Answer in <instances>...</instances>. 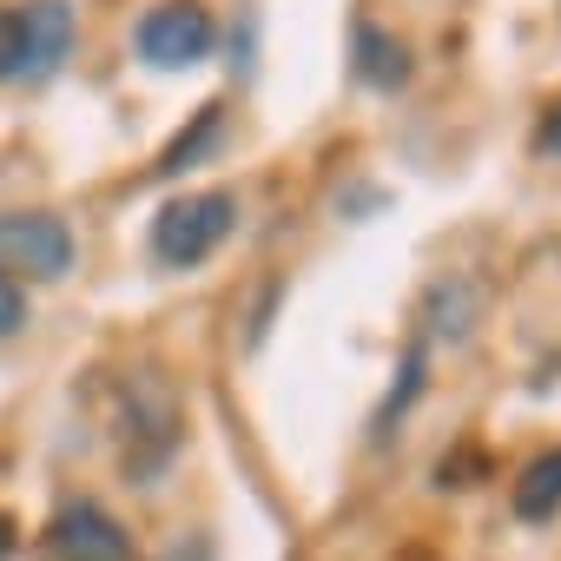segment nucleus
I'll list each match as a JSON object with an SVG mask.
<instances>
[{
  "label": "nucleus",
  "instance_id": "1",
  "mask_svg": "<svg viewBox=\"0 0 561 561\" xmlns=\"http://www.w3.org/2000/svg\"><path fill=\"white\" fill-rule=\"evenodd\" d=\"M231 231H238V192L231 185H205V192H185V198L159 205V218H152V257L172 264V271H192Z\"/></svg>",
  "mask_w": 561,
  "mask_h": 561
},
{
  "label": "nucleus",
  "instance_id": "2",
  "mask_svg": "<svg viewBox=\"0 0 561 561\" xmlns=\"http://www.w3.org/2000/svg\"><path fill=\"white\" fill-rule=\"evenodd\" d=\"M133 47H139L146 67H159V73H185V67H198V60L218 47V21L198 8V0H159V8L139 14Z\"/></svg>",
  "mask_w": 561,
  "mask_h": 561
},
{
  "label": "nucleus",
  "instance_id": "3",
  "mask_svg": "<svg viewBox=\"0 0 561 561\" xmlns=\"http://www.w3.org/2000/svg\"><path fill=\"white\" fill-rule=\"evenodd\" d=\"M179 430H185L179 397H172L159 377H133V383H126V469H133V476L165 469L172 449H179Z\"/></svg>",
  "mask_w": 561,
  "mask_h": 561
},
{
  "label": "nucleus",
  "instance_id": "4",
  "mask_svg": "<svg viewBox=\"0 0 561 561\" xmlns=\"http://www.w3.org/2000/svg\"><path fill=\"white\" fill-rule=\"evenodd\" d=\"M0 271H27L41 285L73 271V231L54 211H0Z\"/></svg>",
  "mask_w": 561,
  "mask_h": 561
},
{
  "label": "nucleus",
  "instance_id": "5",
  "mask_svg": "<svg viewBox=\"0 0 561 561\" xmlns=\"http://www.w3.org/2000/svg\"><path fill=\"white\" fill-rule=\"evenodd\" d=\"M47 554L54 561H133V535L119 528V515H106L100 502H60L47 522Z\"/></svg>",
  "mask_w": 561,
  "mask_h": 561
},
{
  "label": "nucleus",
  "instance_id": "6",
  "mask_svg": "<svg viewBox=\"0 0 561 561\" xmlns=\"http://www.w3.org/2000/svg\"><path fill=\"white\" fill-rule=\"evenodd\" d=\"M21 14H27V80L21 87H41V80H54L67 67L80 21H73L67 0H21Z\"/></svg>",
  "mask_w": 561,
  "mask_h": 561
},
{
  "label": "nucleus",
  "instance_id": "7",
  "mask_svg": "<svg viewBox=\"0 0 561 561\" xmlns=\"http://www.w3.org/2000/svg\"><path fill=\"white\" fill-rule=\"evenodd\" d=\"M357 80L377 93H397L410 80V47L397 34H383L377 21H357Z\"/></svg>",
  "mask_w": 561,
  "mask_h": 561
},
{
  "label": "nucleus",
  "instance_id": "8",
  "mask_svg": "<svg viewBox=\"0 0 561 561\" xmlns=\"http://www.w3.org/2000/svg\"><path fill=\"white\" fill-rule=\"evenodd\" d=\"M508 502H515L522 522H554V515H561V449H541V456L515 476Z\"/></svg>",
  "mask_w": 561,
  "mask_h": 561
},
{
  "label": "nucleus",
  "instance_id": "9",
  "mask_svg": "<svg viewBox=\"0 0 561 561\" xmlns=\"http://www.w3.org/2000/svg\"><path fill=\"white\" fill-rule=\"evenodd\" d=\"M423 370H430V337L416 331V337H410V351H403V377L390 383V397H383V410H377V436H390V423L423 397Z\"/></svg>",
  "mask_w": 561,
  "mask_h": 561
},
{
  "label": "nucleus",
  "instance_id": "10",
  "mask_svg": "<svg viewBox=\"0 0 561 561\" xmlns=\"http://www.w3.org/2000/svg\"><path fill=\"white\" fill-rule=\"evenodd\" d=\"M218 126H225V106H218V100H211V106H198L192 133H179V139L159 152V172H165V179H172V172H185V165H192V159H198V152L218 139Z\"/></svg>",
  "mask_w": 561,
  "mask_h": 561
},
{
  "label": "nucleus",
  "instance_id": "11",
  "mask_svg": "<svg viewBox=\"0 0 561 561\" xmlns=\"http://www.w3.org/2000/svg\"><path fill=\"white\" fill-rule=\"evenodd\" d=\"M21 80H27V14L0 8V87H21Z\"/></svg>",
  "mask_w": 561,
  "mask_h": 561
},
{
  "label": "nucleus",
  "instance_id": "12",
  "mask_svg": "<svg viewBox=\"0 0 561 561\" xmlns=\"http://www.w3.org/2000/svg\"><path fill=\"white\" fill-rule=\"evenodd\" d=\"M14 331H27V285L0 271V337H14Z\"/></svg>",
  "mask_w": 561,
  "mask_h": 561
},
{
  "label": "nucleus",
  "instance_id": "13",
  "mask_svg": "<svg viewBox=\"0 0 561 561\" xmlns=\"http://www.w3.org/2000/svg\"><path fill=\"white\" fill-rule=\"evenodd\" d=\"M541 152H561V106L541 119Z\"/></svg>",
  "mask_w": 561,
  "mask_h": 561
},
{
  "label": "nucleus",
  "instance_id": "14",
  "mask_svg": "<svg viewBox=\"0 0 561 561\" xmlns=\"http://www.w3.org/2000/svg\"><path fill=\"white\" fill-rule=\"evenodd\" d=\"M14 548H21V535H14V522L0 515V561H14Z\"/></svg>",
  "mask_w": 561,
  "mask_h": 561
},
{
  "label": "nucleus",
  "instance_id": "15",
  "mask_svg": "<svg viewBox=\"0 0 561 561\" xmlns=\"http://www.w3.org/2000/svg\"><path fill=\"white\" fill-rule=\"evenodd\" d=\"M165 561H185V541H172V548H165ZM192 561H211V548L198 541V548H192Z\"/></svg>",
  "mask_w": 561,
  "mask_h": 561
}]
</instances>
